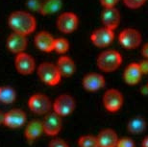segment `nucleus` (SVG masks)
<instances>
[{"label":"nucleus","mask_w":148,"mask_h":147,"mask_svg":"<svg viewBox=\"0 0 148 147\" xmlns=\"http://www.w3.org/2000/svg\"><path fill=\"white\" fill-rule=\"evenodd\" d=\"M5 113H3L2 111H0V125H4V121H5Z\"/></svg>","instance_id":"473e14b6"},{"label":"nucleus","mask_w":148,"mask_h":147,"mask_svg":"<svg viewBox=\"0 0 148 147\" xmlns=\"http://www.w3.org/2000/svg\"><path fill=\"white\" fill-rule=\"evenodd\" d=\"M99 1L103 8H112L116 7L120 0H99Z\"/></svg>","instance_id":"c756f323"},{"label":"nucleus","mask_w":148,"mask_h":147,"mask_svg":"<svg viewBox=\"0 0 148 147\" xmlns=\"http://www.w3.org/2000/svg\"><path fill=\"white\" fill-rule=\"evenodd\" d=\"M51 100L43 93H35L28 100V107L32 113L38 116H45L52 108Z\"/></svg>","instance_id":"20e7f679"},{"label":"nucleus","mask_w":148,"mask_h":147,"mask_svg":"<svg viewBox=\"0 0 148 147\" xmlns=\"http://www.w3.org/2000/svg\"><path fill=\"white\" fill-rule=\"evenodd\" d=\"M69 42L64 38H58L55 39L54 42V52L58 53V54L64 55L69 50Z\"/></svg>","instance_id":"393cba45"},{"label":"nucleus","mask_w":148,"mask_h":147,"mask_svg":"<svg viewBox=\"0 0 148 147\" xmlns=\"http://www.w3.org/2000/svg\"><path fill=\"white\" fill-rule=\"evenodd\" d=\"M122 55L116 50H104L97 56L96 66L103 72L110 73L117 70L122 64Z\"/></svg>","instance_id":"f03ea898"},{"label":"nucleus","mask_w":148,"mask_h":147,"mask_svg":"<svg viewBox=\"0 0 148 147\" xmlns=\"http://www.w3.org/2000/svg\"><path fill=\"white\" fill-rule=\"evenodd\" d=\"M146 1L147 0H123V3L127 8L136 10V9L143 7L146 3Z\"/></svg>","instance_id":"a878e982"},{"label":"nucleus","mask_w":148,"mask_h":147,"mask_svg":"<svg viewBox=\"0 0 148 147\" xmlns=\"http://www.w3.org/2000/svg\"><path fill=\"white\" fill-rule=\"evenodd\" d=\"M8 25L12 32L28 37L37 29V19L29 12L14 11L8 17Z\"/></svg>","instance_id":"f257e3e1"},{"label":"nucleus","mask_w":148,"mask_h":147,"mask_svg":"<svg viewBox=\"0 0 148 147\" xmlns=\"http://www.w3.org/2000/svg\"><path fill=\"white\" fill-rule=\"evenodd\" d=\"M121 16L116 7L103 8L101 14V22L104 27H107L112 30H115L120 23Z\"/></svg>","instance_id":"2eb2a0df"},{"label":"nucleus","mask_w":148,"mask_h":147,"mask_svg":"<svg viewBox=\"0 0 148 147\" xmlns=\"http://www.w3.org/2000/svg\"><path fill=\"white\" fill-rule=\"evenodd\" d=\"M123 95L116 89H110L106 90L103 95L102 102L105 109L110 113H115L123 105Z\"/></svg>","instance_id":"9d476101"},{"label":"nucleus","mask_w":148,"mask_h":147,"mask_svg":"<svg viewBox=\"0 0 148 147\" xmlns=\"http://www.w3.org/2000/svg\"><path fill=\"white\" fill-rule=\"evenodd\" d=\"M116 147H136V144L132 139L122 137V139H118Z\"/></svg>","instance_id":"cd10ccee"},{"label":"nucleus","mask_w":148,"mask_h":147,"mask_svg":"<svg viewBox=\"0 0 148 147\" xmlns=\"http://www.w3.org/2000/svg\"><path fill=\"white\" fill-rule=\"evenodd\" d=\"M42 134H43L42 121L35 119V120H31L30 122H28V124H26L24 130V136L26 137V139L29 140V142L36 140Z\"/></svg>","instance_id":"aec40b11"},{"label":"nucleus","mask_w":148,"mask_h":147,"mask_svg":"<svg viewBox=\"0 0 148 147\" xmlns=\"http://www.w3.org/2000/svg\"><path fill=\"white\" fill-rule=\"evenodd\" d=\"M143 147H148V136L146 137H144V139L143 140Z\"/></svg>","instance_id":"72a5a7b5"},{"label":"nucleus","mask_w":148,"mask_h":147,"mask_svg":"<svg viewBox=\"0 0 148 147\" xmlns=\"http://www.w3.org/2000/svg\"><path fill=\"white\" fill-rule=\"evenodd\" d=\"M14 67L19 74L31 75L36 69V62L30 54L24 51L16 55Z\"/></svg>","instance_id":"1a4fd4ad"},{"label":"nucleus","mask_w":148,"mask_h":147,"mask_svg":"<svg viewBox=\"0 0 148 147\" xmlns=\"http://www.w3.org/2000/svg\"><path fill=\"white\" fill-rule=\"evenodd\" d=\"M119 43L124 48L133 50L138 48L143 42L140 32L135 28H126L120 32L118 36Z\"/></svg>","instance_id":"423d86ee"},{"label":"nucleus","mask_w":148,"mask_h":147,"mask_svg":"<svg viewBox=\"0 0 148 147\" xmlns=\"http://www.w3.org/2000/svg\"><path fill=\"white\" fill-rule=\"evenodd\" d=\"M114 40V31L107 27L95 29L90 35V40L93 45L99 48H105L111 45Z\"/></svg>","instance_id":"6e6552de"},{"label":"nucleus","mask_w":148,"mask_h":147,"mask_svg":"<svg viewBox=\"0 0 148 147\" xmlns=\"http://www.w3.org/2000/svg\"><path fill=\"white\" fill-rule=\"evenodd\" d=\"M43 126V133L46 136L55 137L60 133L63 127V121H62V116L56 113L55 111L49 113L45 114L42 120Z\"/></svg>","instance_id":"9b49d317"},{"label":"nucleus","mask_w":148,"mask_h":147,"mask_svg":"<svg viewBox=\"0 0 148 147\" xmlns=\"http://www.w3.org/2000/svg\"><path fill=\"white\" fill-rule=\"evenodd\" d=\"M140 66V71L143 73V75H147L148 74V59H144V60L140 61L138 63Z\"/></svg>","instance_id":"7c9ffc66"},{"label":"nucleus","mask_w":148,"mask_h":147,"mask_svg":"<svg viewBox=\"0 0 148 147\" xmlns=\"http://www.w3.org/2000/svg\"><path fill=\"white\" fill-rule=\"evenodd\" d=\"M48 147H69V145L62 139H54L49 142Z\"/></svg>","instance_id":"c85d7f7f"},{"label":"nucleus","mask_w":148,"mask_h":147,"mask_svg":"<svg viewBox=\"0 0 148 147\" xmlns=\"http://www.w3.org/2000/svg\"><path fill=\"white\" fill-rule=\"evenodd\" d=\"M56 66H57L62 77H71L76 71L75 62L66 55H63L58 59Z\"/></svg>","instance_id":"a211bd4d"},{"label":"nucleus","mask_w":148,"mask_h":147,"mask_svg":"<svg viewBox=\"0 0 148 147\" xmlns=\"http://www.w3.org/2000/svg\"><path fill=\"white\" fill-rule=\"evenodd\" d=\"M26 113L20 109H13L5 113L4 125L10 129H18L25 125Z\"/></svg>","instance_id":"4468645a"},{"label":"nucleus","mask_w":148,"mask_h":147,"mask_svg":"<svg viewBox=\"0 0 148 147\" xmlns=\"http://www.w3.org/2000/svg\"><path fill=\"white\" fill-rule=\"evenodd\" d=\"M35 45L38 50L44 53H50L54 51L55 38L47 31H40L35 36Z\"/></svg>","instance_id":"dca6fc26"},{"label":"nucleus","mask_w":148,"mask_h":147,"mask_svg":"<svg viewBox=\"0 0 148 147\" xmlns=\"http://www.w3.org/2000/svg\"><path fill=\"white\" fill-rule=\"evenodd\" d=\"M62 8V0H45L41 3L40 14L42 16H50L57 13Z\"/></svg>","instance_id":"4be33fe9"},{"label":"nucleus","mask_w":148,"mask_h":147,"mask_svg":"<svg viewBox=\"0 0 148 147\" xmlns=\"http://www.w3.org/2000/svg\"><path fill=\"white\" fill-rule=\"evenodd\" d=\"M141 55H143V57L144 59H148V42L144 43L143 45V47H141Z\"/></svg>","instance_id":"2f4dec72"},{"label":"nucleus","mask_w":148,"mask_h":147,"mask_svg":"<svg viewBox=\"0 0 148 147\" xmlns=\"http://www.w3.org/2000/svg\"><path fill=\"white\" fill-rule=\"evenodd\" d=\"M41 3L42 2H40V0H27L26 5H27V7L30 9L31 11L40 13V8H41Z\"/></svg>","instance_id":"bb28decb"},{"label":"nucleus","mask_w":148,"mask_h":147,"mask_svg":"<svg viewBox=\"0 0 148 147\" xmlns=\"http://www.w3.org/2000/svg\"><path fill=\"white\" fill-rule=\"evenodd\" d=\"M37 74L40 80L47 86H57L62 80V75L56 64L43 62L37 68Z\"/></svg>","instance_id":"7ed1b4c3"},{"label":"nucleus","mask_w":148,"mask_h":147,"mask_svg":"<svg viewBox=\"0 0 148 147\" xmlns=\"http://www.w3.org/2000/svg\"><path fill=\"white\" fill-rule=\"evenodd\" d=\"M79 147H99L97 137L92 135H85L79 137L78 139Z\"/></svg>","instance_id":"b1692460"},{"label":"nucleus","mask_w":148,"mask_h":147,"mask_svg":"<svg viewBox=\"0 0 148 147\" xmlns=\"http://www.w3.org/2000/svg\"><path fill=\"white\" fill-rule=\"evenodd\" d=\"M146 89H147V93H148V84L146 85Z\"/></svg>","instance_id":"f704fd0d"},{"label":"nucleus","mask_w":148,"mask_h":147,"mask_svg":"<svg viewBox=\"0 0 148 147\" xmlns=\"http://www.w3.org/2000/svg\"><path fill=\"white\" fill-rule=\"evenodd\" d=\"M75 99L67 93H63V94L59 95L52 104L53 111H55L62 117L71 114L75 110Z\"/></svg>","instance_id":"39448f33"},{"label":"nucleus","mask_w":148,"mask_h":147,"mask_svg":"<svg viewBox=\"0 0 148 147\" xmlns=\"http://www.w3.org/2000/svg\"><path fill=\"white\" fill-rule=\"evenodd\" d=\"M16 99V92L12 87L1 86L0 87V103L3 104H12Z\"/></svg>","instance_id":"5701e85b"},{"label":"nucleus","mask_w":148,"mask_h":147,"mask_svg":"<svg viewBox=\"0 0 148 147\" xmlns=\"http://www.w3.org/2000/svg\"><path fill=\"white\" fill-rule=\"evenodd\" d=\"M27 36L16 33V32H12L6 40V46H7L8 50L16 55L24 52L27 48Z\"/></svg>","instance_id":"f8f14e48"},{"label":"nucleus","mask_w":148,"mask_h":147,"mask_svg":"<svg viewBox=\"0 0 148 147\" xmlns=\"http://www.w3.org/2000/svg\"><path fill=\"white\" fill-rule=\"evenodd\" d=\"M82 85L87 92H95L104 88L106 85V80L104 76L100 73L90 72L84 76L82 80Z\"/></svg>","instance_id":"ddd939ff"},{"label":"nucleus","mask_w":148,"mask_h":147,"mask_svg":"<svg viewBox=\"0 0 148 147\" xmlns=\"http://www.w3.org/2000/svg\"><path fill=\"white\" fill-rule=\"evenodd\" d=\"M146 121L143 117L136 116L133 117L132 119H130L129 122L127 123V130L132 134L138 135L143 133L146 130Z\"/></svg>","instance_id":"412c9836"},{"label":"nucleus","mask_w":148,"mask_h":147,"mask_svg":"<svg viewBox=\"0 0 148 147\" xmlns=\"http://www.w3.org/2000/svg\"><path fill=\"white\" fill-rule=\"evenodd\" d=\"M99 147H116L118 137L112 129H104L97 136Z\"/></svg>","instance_id":"6ab92c4d"},{"label":"nucleus","mask_w":148,"mask_h":147,"mask_svg":"<svg viewBox=\"0 0 148 147\" xmlns=\"http://www.w3.org/2000/svg\"><path fill=\"white\" fill-rule=\"evenodd\" d=\"M143 73L140 71L138 63H131L126 66L123 72V80L127 85L135 86L141 80Z\"/></svg>","instance_id":"f3484780"},{"label":"nucleus","mask_w":148,"mask_h":147,"mask_svg":"<svg viewBox=\"0 0 148 147\" xmlns=\"http://www.w3.org/2000/svg\"><path fill=\"white\" fill-rule=\"evenodd\" d=\"M56 26L58 30L64 34L73 33L79 26V18L72 12H64L57 17Z\"/></svg>","instance_id":"0eeeda50"}]
</instances>
